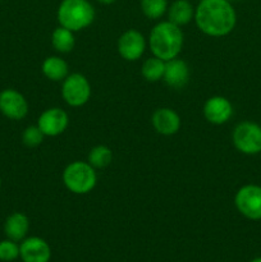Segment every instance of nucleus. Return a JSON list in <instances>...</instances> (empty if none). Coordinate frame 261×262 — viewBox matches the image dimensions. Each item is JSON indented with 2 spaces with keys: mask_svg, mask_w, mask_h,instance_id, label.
Listing matches in <instances>:
<instances>
[{
  "mask_svg": "<svg viewBox=\"0 0 261 262\" xmlns=\"http://www.w3.org/2000/svg\"><path fill=\"white\" fill-rule=\"evenodd\" d=\"M194 20L205 35L222 37L235 27L237 14L228 0H201L194 10Z\"/></svg>",
  "mask_w": 261,
  "mask_h": 262,
  "instance_id": "obj_1",
  "label": "nucleus"
},
{
  "mask_svg": "<svg viewBox=\"0 0 261 262\" xmlns=\"http://www.w3.org/2000/svg\"><path fill=\"white\" fill-rule=\"evenodd\" d=\"M148 45L154 56L164 61L171 60L179 55L183 46V32L181 27L170 20L158 23L151 30Z\"/></svg>",
  "mask_w": 261,
  "mask_h": 262,
  "instance_id": "obj_2",
  "label": "nucleus"
},
{
  "mask_svg": "<svg viewBox=\"0 0 261 262\" xmlns=\"http://www.w3.org/2000/svg\"><path fill=\"white\" fill-rule=\"evenodd\" d=\"M95 19V9L87 0H63L58 9V20L61 27L81 31Z\"/></svg>",
  "mask_w": 261,
  "mask_h": 262,
  "instance_id": "obj_3",
  "label": "nucleus"
},
{
  "mask_svg": "<svg viewBox=\"0 0 261 262\" xmlns=\"http://www.w3.org/2000/svg\"><path fill=\"white\" fill-rule=\"evenodd\" d=\"M96 171L89 163L73 161L63 173V182L67 188L76 194H86L96 186Z\"/></svg>",
  "mask_w": 261,
  "mask_h": 262,
  "instance_id": "obj_4",
  "label": "nucleus"
},
{
  "mask_svg": "<svg viewBox=\"0 0 261 262\" xmlns=\"http://www.w3.org/2000/svg\"><path fill=\"white\" fill-rule=\"evenodd\" d=\"M235 148L246 155L261 152V125L252 122H242L233 130Z\"/></svg>",
  "mask_w": 261,
  "mask_h": 262,
  "instance_id": "obj_5",
  "label": "nucleus"
},
{
  "mask_svg": "<svg viewBox=\"0 0 261 262\" xmlns=\"http://www.w3.org/2000/svg\"><path fill=\"white\" fill-rule=\"evenodd\" d=\"M61 95L66 102L71 106H82L91 96V86L83 74H68L61 87Z\"/></svg>",
  "mask_w": 261,
  "mask_h": 262,
  "instance_id": "obj_6",
  "label": "nucleus"
},
{
  "mask_svg": "<svg viewBox=\"0 0 261 262\" xmlns=\"http://www.w3.org/2000/svg\"><path fill=\"white\" fill-rule=\"evenodd\" d=\"M235 206L238 211L251 220L261 219V187L247 184L235 194Z\"/></svg>",
  "mask_w": 261,
  "mask_h": 262,
  "instance_id": "obj_7",
  "label": "nucleus"
},
{
  "mask_svg": "<svg viewBox=\"0 0 261 262\" xmlns=\"http://www.w3.org/2000/svg\"><path fill=\"white\" fill-rule=\"evenodd\" d=\"M0 112L9 119H23L28 113L27 100L20 92L15 91V90H3L0 92Z\"/></svg>",
  "mask_w": 261,
  "mask_h": 262,
  "instance_id": "obj_8",
  "label": "nucleus"
},
{
  "mask_svg": "<svg viewBox=\"0 0 261 262\" xmlns=\"http://www.w3.org/2000/svg\"><path fill=\"white\" fill-rule=\"evenodd\" d=\"M146 42L142 33L136 30H128L118 40V51L125 60L136 61L142 56Z\"/></svg>",
  "mask_w": 261,
  "mask_h": 262,
  "instance_id": "obj_9",
  "label": "nucleus"
},
{
  "mask_svg": "<svg viewBox=\"0 0 261 262\" xmlns=\"http://www.w3.org/2000/svg\"><path fill=\"white\" fill-rule=\"evenodd\" d=\"M69 123L68 114L63 109L51 107L45 110L38 118V128L42 133L49 137H55L61 135L67 129Z\"/></svg>",
  "mask_w": 261,
  "mask_h": 262,
  "instance_id": "obj_10",
  "label": "nucleus"
},
{
  "mask_svg": "<svg viewBox=\"0 0 261 262\" xmlns=\"http://www.w3.org/2000/svg\"><path fill=\"white\" fill-rule=\"evenodd\" d=\"M19 256L23 262H49L51 250L42 238L30 237L20 243Z\"/></svg>",
  "mask_w": 261,
  "mask_h": 262,
  "instance_id": "obj_11",
  "label": "nucleus"
},
{
  "mask_svg": "<svg viewBox=\"0 0 261 262\" xmlns=\"http://www.w3.org/2000/svg\"><path fill=\"white\" fill-rule=\"evenodd\" d=\"M204 115L212 124H224L232 118L233 106L228 99L223 96H212L205 102Z\"/></svg>",
  "mask_w": 261,
  "mask_h": 262,
  "instance_id": "obj_12",
  "label": "nucleus"
},
{
  "mask_svg": "<svg viewBox=\"0 0 261 262\" xmlns=\"http://www.w3.org/2000/svg\"><path fill=\"white\" fill-rule=\"evenodd\" d=\"M154 128L158 133L164 136L176 135L181 128V118L174 110L169 107H161L155 110L151 118Z\"/></svg>",
  "mask_w": 261,
  "mask_h": 262,
  "instance_id": "obj_13",
  "label": "nucleus"
},
{
  "mask_svg": "<svg viewBox=\"0 0 261 262\" xmlns=\"http://www.w3.org/2000/svg\"><path fill=\"white\" fill-rule=\"evenodd\" d=\"M163 78L168 86L173 87V89H182L186 86L189 79L188 66L186 61L178 58L165 61V71H164Z\"/></svg>",
  "mask_w": 261,
  "mask_h": 262,
  "instance_id": "obj_14",
  "label": "nucleus"
},
{
  "mask_svg": "<svg viewBox=\"0 0 261 262\" xmlns=\"http://www.w3.org/2000/svg\"><path fill=\"white\" fill-rule=\"evenodd\" d=\"M30 229V220L22 212H13L7 217L4 224V232L8 239L14 242L23 241Z\"/></svg>",
  "mask_w": 261,
  "mask_h": 262,
  "instance_id": "obj_15",
  "label": "nucleus"
},
{
  "mask_svg": "<svg viewBox=\"0 0 261 262\" xmlns=\"http://www.w3.org/2000/svg\"><path fill=\"white\" fill-rule=\"evenodd\" d=\"M168 17L171 23L184 26L194 17V9L188 0H176L168 9Z\"/></svg>",
  "mask_w": 261,
  "mask_h": 262,
  "instance_id": "obj_16",
  "label": "nucleus"
},
{
  "mask_svg": "<svg viewBox=\"0 0 261 262\" xmlns=\"http://www.w3.org/2000/svg\"><path fill=\"white\" fill-rule=\"evenodd\" d=\"M42 73L50 81H64L68 76V64L59 56H49L42 63Z\"/></svg>",
  "mask_w": 261,
  "mask_h": 262,
  "instance_id": "obj_17",
  "label": "nucleus"
},
{
  "mask_svg": "<svg viewBox=\"0 0 261 262\" xmlns=\"http://www.w3.org/2000/svg\"><path fill=\"white\" fill-rule=\"evenodd\" d=\"M51 42H53L54 49L58 50L59 53H69L73 50L74 42H76L73 31L61 27V26L55 28L51 35Z\"/></svg>",
  "mask_w": 261,
  "mask_h": 262,
  "instance_id": "obj_18",
  "label": "nucleus"
},
{
  "mask_svg": "<svg viewBox=\"0 0 261 262\" xmlns=\"http://www.w3.org/2000/svg\"><path fill=\"white\" fill-rule=\"evenodd\" d=\"M164 71H165V61L156 56L148 58L142 66V76L148 82H158L159 79L163 78Z\"/></svg>",
  "mask_w": 261,
  "mask_h": 262,
  "instance_id": "obj_19",
  "label": "nucleus"
},
{
  "mask_svg": "<svg viewBox=\"0 0 261 262\" xmlns=\"http://www.w3.org/2000/svg\"><path fill=\"white\" fill-rule=\"evenodd\" d=\"M113 160V154L109 147L104 145L96 146L89 154V164L92 168H106Z\"/></svg>",
  "mask_w": 261,
  "mask_h": 262,
  "instance_id": "obj_20",
  "label": "nucleus"
},
{
  "mask_svg": "<svg viewBox=\"0 0 261 262\" xmlns=\"http://www.w3.org/2000/svg\"><path fill=\"white\" fill-rule=\"evenodd\" d=\"M141 9L150 19H158L168 9V0H141Z\"/></svg>",
  "mask_w": 261,
  "mask_h": 262,
  "instance_id": "obj_21",
  "label": "nucleus"
},
{
  "mask_svg": "<svg viewBox=\"0 0 261 262\" xmlns=\"http://www.w3.org/2000/svg\"><path fill=\"white\" fill-rule=\"evenodd\" d=\"M44 137H45V135L38 128V125H31V127L26 128L25 132H23L22 141L27 147H36L42 142Z\"/></svg>",
  "mask_w": 261,
  "mask_h": 262,
  "instance_id": "obj_22",
  "label": "nucleus"
},
{
  "mask_svg": "<svg viewBox=\"0 0 261 262\" xmlns=\"http://www.w3.org/2000/svg\"><path fill=\"white\" fill-rule=\"evenodd\" d=\"M19 256V246L12 239L2 241L0 242V260L2 261H14Z\"/></svg>",
  "mask_w": 261,
  "mask_h": 262,
  "instance_id": "obj_23",
  "label": "nucleus"
},
{
  "mask_svg": "<svg viewBox=\"0 0 261 262\" xmlns=\"http://www.w3.org/2000/svg\"><path fill=\"white\" fill-rule=\"evenodd\" d=\"M97 2H100L101 4H113V3H115L117 0H97Z\"/></svg>",
  "mask_w": 261,
  "mask_h": 262,
  "instance_id": "obj_24",
  "label": "nucleus"
},
{
  "mask_svg": "<svg viewBox=\"0 0 261 262\" xmlns=\"http://www.w3.org/2000/svg\"><path fill=\"white\" fill-rule=\"evenodd\" d=\"M251 262H261V257H257V258H255V260H252Z\"/></svg>",
  "mask_w": 261,
  "mask_h": 262,
  "instance_id": "obj_25",
  "label": "nucleus"
},
{
  "mask_svg": "<svg viewBox=\"0 0 261 262\" xmlns=\"http://www.w3.org/2000/svg\"><path fill=\"white\" fill-rule=\"evenodd\" d=\"M228 2H230V3H232V2H238V0H228Z\"/></svg>",
  "mask_w": 261,
  "mask_h": 262,
  "instance_id": "obj_26",
  "label": "nucleus"
},
{
  "mask_svg": "<svg viewBox=\"0 0 261 262\" xmlns=\"http://www.w3.org/2000/svg\"><path fill=\"white\" fill-rule=\"evenodd\" d=\"M0 188H2V181H0Z\"/></svg>",
  "mask_w": 261,
  "mask_h": 262,
  "instance_id": "obj_27",
  "label": "nucleus"
}]
</instances>
